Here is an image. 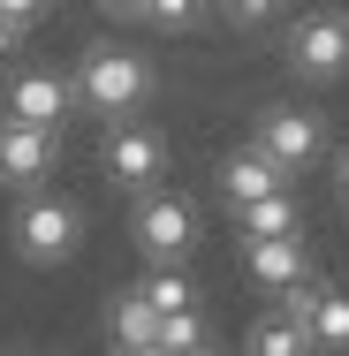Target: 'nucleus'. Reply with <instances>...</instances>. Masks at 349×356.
Returning <instances> with one entry per match:
<instances>
[{"instance_id": "nucleus-13", "label": "nucleus", "mask_w": 349, "mask_h": 356, "mask_svg": "<svg viewBox=\"0 0 349 356\" xmlns=\"http://www.w3.org/2000/svg\"><path fill=\"white\" fill-rule=\"evenodd\" d=\"M251 356H311V334H304L288 311H274V318L251 326Z\"/></svg>"}, {"instance_id": "nucleus-11", "label": "nucleus", "mask_w": 349, "mask_h": 356, "mask_svg": "<svg viewBox=\"0 0 349 356\" xmlns=\"http://www.w3.org/2000/svg\"><path fill=\"white\" fill-rule=\"evenodd\" d=\"M304 334H311V349H349V296L319 288L311 311H304Z\"/></svg>"}, {"instance_id": "nucleus-1", "label": "nucleus", "mask_w": 349, "mask_h": 356, "mask_svg": "<svg viewBox=\"0 0 349 356\" xmlns=\"http://www.w3.org/2000/svg\"><path fill=\"white\" fill-rule=\"evenodd\" d=\"M76 91H84V106H99V114H130V106L152 99V61H144V54H122V46H91L84 69H76Z\"/></svg>"}, {"instance_id": "nucleus-18", "label": "nucleus", "mask_w": 349, "mask_h": 356, "mask_svg": "<svg viewBox=\"0 0 349 356\" xmlns=\"http://www.w3.org/2000/svg\"><path fill=\"white\" fill-rule=\"evenodd\" d=\"M54 0H0V23H15V31H31L38 15H46Z\"/></svg>"}, {"instance_id": "nucleus-12", "label": "nucleus", "mask_w": 349, "mask_h": 356, "mask_svg": "<svg viewBox=\"0 0 349 356\" xmlns=\"http://www.w3.org/2000/svg\"><path fill=\"white\" fill-rule=\"evenodd\" d=\"M243 213V235L251 243H266V235H296V197L274 190V197H258V205H235Z\"/></svg>"}, {"instance_id": "nucleus-19", "label": "nucleus", "mask_w": 349, "mask_h": 356, "mask_svg": "<svg viewBox=\"0 0 349 356\" xmlns=\"http://www.w3.org/2000/svg\"><path fill=\"white\" fill-rule=\"evenodd\" d=\"M235 15H243V23H258V15H274V0H235Z\"/></svg>"}, {"instance_id": "nucleus-7", "label": "nucleus", "mask_w": 349, "mask_h": 356, "mask_svg": "<svg viewBox=\"0 0 349 356\" xmlns=\"http://www.w3.org/2000/svg\"><path fill=\"white\" fill-rule=\"evenodd\" d=\"M61 114H69V83L46 69L15 76V91H8V122H23V129H61Z\"/></svg>"}, {"instance_id": "nucleus-22", "label": "nucleus", "mask_w": 349, "mask_h": 356, "mask_svg": "<svg viewBox=\"0 0 349 356\" xmlns=\"http://www.w3.org/2000/svg\"><path fill=\"white\" fill-rule=\"evenodd\" d=\"M342 190H349V159H342Z\"/></svg>"}, {"instance_id": "nucleus-15", "label": "nucleus", "mask_w": 349, "mask_h": 356, "mask_svg": "<svg viewBox=\"0 0 349 356\" xmlns=\"http://www.w3.org/2000/svg\"><path fill=\"white\" fill-rule=\"evenodd\" d=\"M152 349H160V356L205 349V318H198V311H167V318H160V334H152Z\"/></svg>"}, {"instance_id": "nucleus-8", "label": "nucleus", "mask_w": 349, "mask_h": 356, "mask_svg": "<svg viewBox=\"0 0 349 356\" xmlns=\"http://www.w3.org/2000/svg\"><path fill=\"white\" fill-rule=\"evenodd\" d=\"M61 152V129H23V122H0V175L8 182H38Z\"/></svg>"}, {"instance_id": "nucleus-4", "label": "nucleus", "mask_w": 349, "mask_h": 356, "mask_svg": "<svg viewBox=\"0 0 349 356\" xmlns=\"http://www.w3.org/2000/svg\"><path fill=\"white\" fill-rule=\"evenodd\" d=\"M76 235H84V220H76V205H61V197H31V205L15 213V250H23L31 266L76 258Z\"/></svg>"}, {"instance_id": "nucleus-6", "label": "nucleus", "mask_w": 349, "mask_h": 356, "mask_svg": "<svg viewBox=\"0 0 349 356\" xmlns=\"http://www.w3.org/2000/svg\"><path fill=\"white\" fill-rule=\"evenodd\" d=\"M160 167H167L160 129H114V137H107V175H114V190H152Z\"/></svg>"}, {"instance_id": "nucleus-20", "label": "nucleus", "mask_w": 349, "mask_h": 356, "mask_svg": "<svg viewBox=\"0 0 349 356\" xmlns=\"http://www.w3.org/2000/svg\"><path fill=\"white\" fill-rule=\"evenodd\" d=\"M15 46H23V31H15V23H0V61H8Z\"/></svg>"}, {"instance_id": "nucleus-23", "label": "nucleus", "mask_w": 349, "mask_h": 356, "mask_svg": "<svg viewBox=\"0 0 349 356\" xmlns=\"http://www.w3.org/2000/svg\"><path fill=\"white\" fill-rule=\"evenodd\" d=\"M130 356H160V349H130Z\"/></svg>"}, {"instance_id": "nucleus-10", "label": "nucleus", "mask_w": 349, "mask_h": 356, "mask_svg": "<svg viewBox=\"0 0 349 356\" xmlns=\"http://www.w3.org/2000/svg\"><path fill=\"white\" fill-rule=\"evenodd\" d=\"M220 182H228V197H235V205H258V197L288 190V175H281L274 159H258V152H235V159L220 167Z\"/></svg>"}, {"instance_id": "nucleus-17", "label": "nucleus", "mask_w": 349, "mask_h": 356, "mask_svg": "<svg viewBox=\"0 0 349 356\" xmlns=\"http://www.w3.org/2000/svg\"><path fill=\"white\" fill-rule=\"evenodd\" d=\"M144 15H152L160 31H190V23H198V0H144Z\"/></svg>"}, {"instance_id": "nucleus-3", "label": "nucleus", "mask_w": 349, "mask_h": 356, "mask_svg": "<svg viewBox=\"0 0 349 356\" xmlns=\"http://www.w3.org/2000/svg\"><path fill=\"white\" fill-rule=\"evenodd\" d=\"M288 69L304 76V83H334L349 69V15H334V8L304 15L296 38H288Z\"/></svg>"}, {"instance_id": "nucleus-2", "label": "nucleus", "mask_w": 349, "mask_h": 356, "mask_svg": "<svg viewBox=\"0 0 349 356\" xmlns=\"http://www.w3.org/2000/svg\"><path fill=\"white\" fill-rule=\"evenodd\" d=\"M190 243H198V213H190L183 197L144 190V205H137V250L160 266V273H175V266L190 258Z\"/></svg>"}, {"instance_id": "nucleus-16", "label": "nucleus", "mask_w": 349, "mask_h": 356, "mask_svg": "<svg viewBox=\"0 0 349 356\" xmlns=\"http://www.w3.org/2000/svg\"><path fill=\"white\" fill-rule=\"evenodd\" d=\"M137 296L160 311V318H167V311H198V296H190V281H183V266H175V273H152Z\"/></svg>"}, {"instance_id": "nucleus-9", "label": "nucleus", "mask_w": 349, "mask_h": 356, "mask_svg": "<svg viewBox=\"0 0 349 356\" xmlns=\"http://www.w3.org/2000/svg\"><path fill=\"white\" fill-rule=\"evenodd\" d=\"M251 281H258V288H296V281H304V243H296V235L251 243Z\"/></svg>"}, {"instance_id": "nucleus-14", "label": "nucleus", "mask_w": 349, "mask_h": 356, "mask_svg": "<svg viewBox=\"0 0 349 356\" xmlns=\"http://www.w3.org/2000/svg\"><path fill=\"white\" fill-rule=\"evenodd\" d=\"M114 334H122V349H152V334H160V311L144 303L137 288H130V296H114Z\"/></svg>"}, {"instance_id": "nucleus-21", "label": "nucleus", "mask_w": 349, "mask_h": 356, "mask_svg": "<svg viewBox=\"0 0 349 356\" xmlns=\"http://www.w3.org/2000/svg\"><path fill=\"white\" fill-rule=\"evenodd\" d=\"M107 8H114V15H144V0H107Z\"/></svg>"}, {"instance_id": "nucleus-5", "label": "nucleus", "mask_w": 349, "mask_h": 356, "mask_svg": "<svg viewBox=\"0 0 349 356\" xmlns=\"http://www.w3.org/2000/svg\"><path fill=\"white\" fill-rule=\"evenodd\" d=\"M258 159H274L281 175L296 182V175L319 159V122H311V114H288V106L258 114Z\"/></svg>"}, {"instance_id": "nucleus-24", "label": "nucleus", "mask_w": 349, "mask_h": 356, "mask_svg": "<svg viewBox=\"0 0 349 356\" xmlns=\"http://www.w3.org/2000/svg\"><path fill=\"white\" fill-rule=\"evenodd\" d=\"M190 356H212V349H190Z\"/></svg>"}]
</instances>
